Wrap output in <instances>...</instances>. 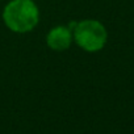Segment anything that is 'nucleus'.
<instances>
[{"instance_id":"nucleus-1","label":"nucleus","mask_w":134,"mask_h":134,"mask_svg":"<svg viewBox=\"0 0 134 134\" xmlns=\"http://www.w3.org/2000/svg\"><path fill=\"white\" fill-rule=\"evenodd\" d=\"M38 8L32 0H12L3 11L5 25L15 33H26L38 24Z\"/></svg>"},{"instance_id":"nucleus-2","label":"nucleus","mask_w":134,"mask_h":134,"mask_svg":"<svg viewBox=\"0 0 134 134\" xmlns=\"http://www.w3.org/2000/svg\"><path fill=\"white\" fill-rule=\"evenodd\" d=\"M75 42L86 51L95 53L101 50L108 40L105 26L97 20H83L75 25Z\"/></svg>"},{"instance_id":"nucleus-3","label":"nucleus","mask_w":134,"mask_h":134,"mask_svg":"<svg viewBox=\"0 0 134 134\" xmlns=\"http://www.w3.org/2000/svg\"><path fill=\"white\" fill-rule=\"evenodd\" d=\"M71 41H72L71 30L67 26H62V25L53 28L46 37L47 46L53 50H57V51L69 49L71 45Z\"/></svg>"}]
</instances>
